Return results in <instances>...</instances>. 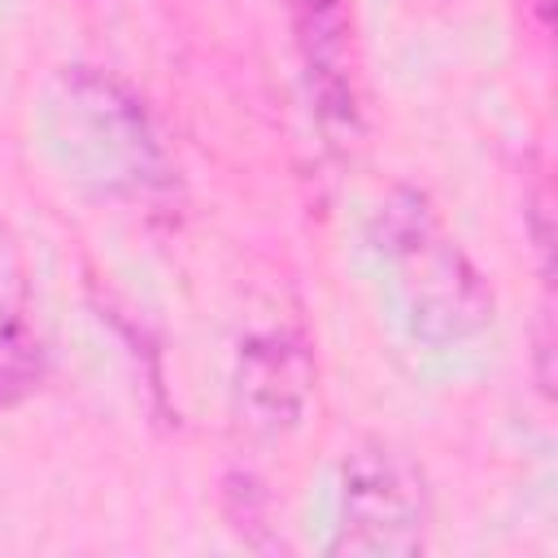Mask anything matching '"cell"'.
<instances>
[{
  "label": "cell",
  "instance_id": "obj_1",
  "mask_svg": "<svg viewBox=\"0 0 558 558\" xmlns=\"http://www.w3.org/2000/svg\"><path fill=\"white\" fill-rule=\"evenodd\" d=\"M371 235L414 340L445 349L480 336L493 323L497 296L484 270L471 262L458 235H449L436 205L418 187H392L371 218Z\"/></svg>",
  "mask_w": 558,
  "mask_h": 558
},
{
  "label": "cell",
  "instance_id": "obj_5",
  "mask_svg": "<svg viewBox=\"0 0 558 558\" xmlns=\"http://www.w3.org/2000/svg\"><path fill=\"white\" fill-rule=\"evenodd\" d=\"M314 384H318V366L301 331L275 327L248 336L240 344L231 375V401L240 427L262 440L292 432L314 401Z\"/></svg>",
  "mask_w": 558,
  "mask_h": 558
},
{
  "label": "cell",
  "instance_id": "obj_3",
  "mask_svg": "<svg viewBox=\"0 0 558 558\" xmlns=\"http://www.w3.org/2000/svg\"><path fill=\"white\" fill-rule=\"evenodd\" d=\"M432 501L410 453L388 440H362L340 471V514L327 541L331 558H414L427 545Z\"/></svg>",
  "mask_w": 558,
  "mask_h": 558
},
{
  "label": "cell",
  "instance_id": "obj_2",
  "mask_svg": "<svg viewBox=\"0 0 558 558\" xmlns=\"http://www.w3.org/2000/svg\"><path fill=\"white\" fill-rule=\"evenodd\" d=\"M57 161L96 196H153L166 187V153L144 105L92 65H61L44 92Z\"/></svg>",
  "mask_w": 558,
  "mask_h": 558
},
{
  "label": "cell",
  "instance_id": "obj_4",
  "mask_svg": "<svg viewBox=\"0 0 558 558\" xmlns=\"http://www.w3.org/2000/svg\"><path fill=\"white\" fill-rule=\"evenodd\" d=\"M292 31L305 74V96L331 148L349 153L362 140V61L353 13L344 0H296Z\"/></svg>",
  "mask_w": 558,
  "mask_h": 558
}]
</instances>
